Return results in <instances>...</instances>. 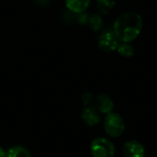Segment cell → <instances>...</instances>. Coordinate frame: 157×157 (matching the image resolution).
<instances>
[{
    "label": "cell",
    "instance_id": "1",
    "mask_svg": "<svg viewBox=\"0 0 157 157\" xmlns=\"http://www.w3.org/2000/svg\"><path fill=\"white\" fill-rule=\"evenodd\" d=\"M144 26L142 16L137 12H125L120 15L114 24L113 30L122 42H132L140 35Z\"/></svg>",
    "mask_w": 157,
    "mask_h": 157
},
{
    "label": "cell",
    "instance_id": "2",
    "mask_svg": "<svg viewBox=\"0 0 157 157\" xmlns=\"http://www.w3.org/2000/svg\"><path fill=\"white\" fill-rule=\"evenodd\" d=\"M104 130L105 132L112 138L121 136L125 131V122L123 118L115 112L107 114L104 120Z\"/></svg>",
    "mask_w": 157,
    "mask_h": 157
},
{
    "label": "cell",
    "instance_id": "3",
    "mask_svg": "<svg viewBox=\"0 0 157 157\" xmlns=\"http://www.w3.org/2000/svg\"><path fill=\"white\" fill-rule=\"evenodd\" d=\"M90 152L93 157H114L116 148L110 140L98 137L91 142Z\"/></svg>",
    "mask_w": 157,
    "mask_h": 157
},
{
    "label": "cell",
    "instance_id": "4",
    "mask_svg": "<svg viewBox=\"0 0 157 157\" xmlns=\"http://www.w3.org/2000/svg\"><path fill=\"white\" fill-rule=\"evenodd\" d=\"M121 42V41L115 34L113 29H104L98 40V48L105 52H112L117 51Z\"/></svg>",
    "mask_w": 157,
    "mask_h": 157
},
{
    "label": "cell",
    "instance_id": "5",
    "mask_svg": "<svg viewBox=\"0 0 157 157\" xmlns=\"http://www.w3.org/2000/svg\"><path fill=\"white\" fill-rule=\"evenodd\" d=\"M122 153L124 157H144L145 149L140 142L132 140L124 143Z\"/></svg>",
    "mask_w": 157,
    "mask_h": 157
},
{
    "label": "cell",
    "instance_id": "6",
    "mask_svg": "<svg viewBox=\"0 0 157 157\" xmlns=\"http://www.w3.org/2000/svg\"><path fill=\"white\" fill-rule=\"evenodd\" d=\"M95 101V108L103 114H109L113 111L114 109V102L111 99V98L105 94V93H100L97 95V97L94 99Z\"/></svg>",
    "mask_w": 157,
    "mask_h": 157
},
{
    "label": "cell",
    "instance_id": "7",
    "mask_svg": "<svg viewBox=\"0 0 157 157\" xmlns=\"http://www.w3.org/2000/svg\"><path fill=\"white\" fill-rule=\"evenodd\" d=\"M81 119L85 124L90 127L97 126L100 121V112L92 106H86L81 112Z\"/></svg>",
    "mask_w": 157,
    "mask_h": 157
},
{
    "label": "cell",
    "instance_id": "8",
    "mask_svg": "<svg viewBox=\"0 0 157 157\" xmlns=\"http://www.w3.org/2000/svg\"><path fill=\"white\" fill-rule=\"evenodd\" d=\"M64 3L68 10L77 14L86 11L91 0H64Z\"/></svg>",
    "mask_w": 157,
    "mask_h": 157
},
{
    "label": "cell",
    "instance_id": "9",
    "mask_svg": "<svg viewBox=\"0 0 157 157\" xmlns=\"http://www.w3.org/2000/svg\"><path fill=\"white\" fill-rule=\"evenodd\" d=\"M7 157H32L30 152L24 146L15 145L10 147L7 152Z\"/></svg>",
    "mask_w": 157,
    "mask_h": 157
},
{
    "label": "cell",
    "instance_id": "10",
    "mask_svg": "<svg viewBox=\"0 0 157 157\" xmlns=\"http://www.w3.org/2000/svg\"><path fill=\"white\" fill-rule=\"evenodd\" d=\"M87 24L93 31H98L101 30L104 27V19L101 15L96 13L89 17Z\"/></svg>",
    "mask_w": 157,
    "mask_h": 157
},
{
    "label": "cell",
    "instance_id": "11",
    "mask_svg": "<svg viewBox=\"0 0 157 157\" xmlns=\"http://www.w3.org/2000/svg\"><path fill=\"white\" fill-rule=\"evenodd\" d=\"M117 0H96V6L102 14H108L116 6Z\"/></svg>",
    "mask_w": 157,
    "mask_h": 157
},
{
    "label": "cell",
    "instance_id": "12",
    "mask_svg": "<svg viewBox=\"0 0 157 157\" xmlns=\"http://www.w3.org/2000/svg\"><path fill=\"white\" fill-rule=\"evenodd\" d=\"M119 54L124 58H130L134 55V48L131 44V42H121L118 49Z\"/></svg>",
    "mask_w": 157,
    "mask_h": 157
},
{
    "label": "cell",
    "instance_id": "13",
    "mask_svg": "<svg viewBox=\"0 0 157 157\" xmlns=\"http://www.w3.org/2000/svg\"><path fill=\"white\" fill-rule=\"evenodd\" d=\"M89 14L86 11L81 12V13H77L76 14V21L80 24V25H86L88 23V19H89Z\"/></svg>",
    "mask_w": 157,
    "mask_h": 157
},
{
    "label": "cell",
    "instance_id": "14",
    "mask_svg": "<svg viewBox=\"0 0 157 157\" xmlns=\"http://www.w3.org/2000/svg\"><path fill=\"white\" fill-rule=\"evenodd\" d=\"M93 95L89 92H86V93H84L82 95V98H81V100H82V103L84 106H90V104L93 102Z\"/></svg>",
    "mask_w": 157,
    "mask_h": 157
},
{
    "label": "cell",
    "instance_id": "15",
    "mask_svg": "<svg viewBox=\"0 0 157 157\" xmlns=\"http://www.w3.org/2000/svg\"><path fill=\"white\" fill-rule=\"evenodd\" d=\"M0 157H7V154H6V151L0 146Z\"/></svg>",
    "mask_w": 157,
    "mask_h": 157
},
{
    "label": "cell",
    "instance_id": "16",
    "mask_svg": "<svg viewBox=\"0 0 157 157\" xmlns=\"http://www.w3.org/2000/svg\"><path fill=\"white\" fill-rule=\"evenodd\" d=\"M38 5H45V3L48 1V0H34Z\"/></svg>",
    "mask_w": 157,
    "mask_h": 157
}]
</instances>
